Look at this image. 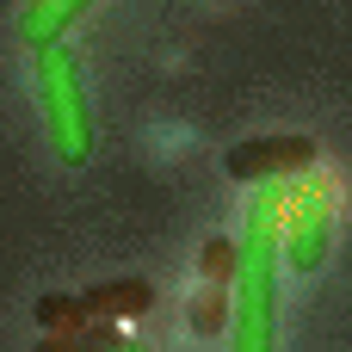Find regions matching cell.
Segmentation results:
<instances>
[{"instance_id": "cell-11", "label": "cell", "mask_w": 352, "mask_h": 352, "mask_svg": "<svg viewBox=\"0 0 352 352\" xmlns=\"http://www.w3.org/2000/svg\"><path fill=\"white\" fill-rule=\"evenodd\" d=\"M111 352H148V346H142V340H118Z\"/></svg>"}, {"instance_id": "cell-9", "label": "cell", "mask_w": 352, "mask_h": 352, "mask_svg": "<svg viewBox=\"0 0 352 352\" xmlns=\"http://www.w3.org/2000/svg\"><path fill=\"white\" fill-rule=\"evenodd\" d=\"M229 309H235L229 291H204V297L192 303V328H198V334H223V328H229Z\"/></svg>"}, {"instance_id": "cell-5", "label": "cell", "mask_w": 352, "mask_h": 352, "mask_svg": "<svg viewBox=\"0 0 352 352\" xmlns=\"http://www.w3.org/2000/svg\"><path fill=\"white\" fill-rule=\"evenodd\" d=\"M80 309L99 316V322H130V316H148V309H155V285H148V278L87 285V291H80Z\"/></svg>"}, {"instance_id": "cell-4", "label": "cell", "mask_w": 352, "mask_h": 352, "mask_svg": "<svg viewBox=\"0 0 352 352\" xmlns=\"http://www.w3.org/2000/svg\"><path fill=\"white\" fill-rule=\"evenodd\" d=\"M223 167H229V179H241V186H260V179H303V173H316V142H309V136H248V142H229Z\"/></svg>"}, {"instance_id": "cell-8", "label": "cell", "mask_w": 352, "mask_h": 352, "mask_svg": "<svg viewBox=\"0 0 352 352\" xmlns=\"http://www.w3.org/2000/svg\"><path fill=\"white\" fill-rule=\"evenodd\" d=\"M80 322H87L80 297H37V328L43 334H62V328H80Z\"/></svg>"}, {"instance_id": "cell-6", "label": "cell", "mask_w": 352, "mask_h": 352, "mask_svg": "<svg viewBox=\"0 0 352 352\" xmlns=\"http://www.w3.org/2000/svg\"><path fill=\"white\" fill-rule=\"evenodd\" d=\"M87 6H99V0H25V12H19V37H25L31 50H37V43H62L68 25H74Z\"/></svg>"}, {"instance_id": "cell-7", "label": "cell", "mask_w": 352, "mask_h": 352, "mask_svg": "<svg viewBox=\"0 0 352 352\" xmlns=\"http://www.w3.org/2000/svg\"><path fill=\"white\" fill-rule=\"evenodd\" d=\"M111 346H118V328L99 322V316H87L80 328H62V334L37 340V352H111Z\"/></svg>"}, {"instance_id": "cell-3", "label": "cell", "mask_w": 352, "mask_h": 352, "mask_svg": "<svg viewBox=\"0 0 352 352\" xmlns=\"http://www.w3.org/2000/svg\"><path fill=\"white\" fill-rule=\"evenodd\" d=\"M328 241H334V192L303 173V186L285 198V266L309 278L328 260Z\"/></svg>"}, {"instance_id": "cell-2", "label": "cell", "mask_w": 352, "mask_h": 352, "mask_svg": "<svg viewBox=\"0 0 352 352\" xmlns=\"http://www.w3.org/2000/svg\"><path fill=\"white\" fill-rule=\"evenodd\" d=\"M31 74H37V111H43L50 155L62 167H87L93 161V111H87L80 56L68 43H37L31 50Z\"/></svg>"}, {"instance_id": "cell-10", "label": "cell", "mask_w": 352, "mask_h": 352, "mask_svg": "<svg viewBox=\"0 0 352 352\" xmlns=\"http://www.w3.org/2000/svg\"><path fill=\"white\" fill-rule=\"evenodd\" d=\"M204 272H210L217 285H223V278H235V241H223V235H217V241H204Z\"/></svg>"}, {"instance_id": "cell-1", "label": "cell", "mask_w": 352, "mask_h": 352, "mask_svg": "<svg viewBox=\"0 0 352 352\" xmlns=\"http://www.w3.org/2000/svg\"><path fill=\"white\" fill-rule=\"evenodd\" d=\"M278 272H285V179H260L235 235L229 352H278Z\"/></svg>"}]
</instances>
